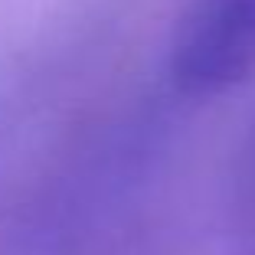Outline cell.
<instances>
[{
  "instance_id": "cell-1",
  "label": "cell",
  "mask_w": 255,
  "mask_h": 255,
  "mask_svg": "<svg viewBox=\"0 0 255 255\" xmlns=\"http://www.w3.org/2000/svg\"><path fill=\"white\" fill-rule=\"evenodd\" d=\"M173 82L219 95L255 72V0H190L173 39Z\"/></svg>"
}]
</instances>
